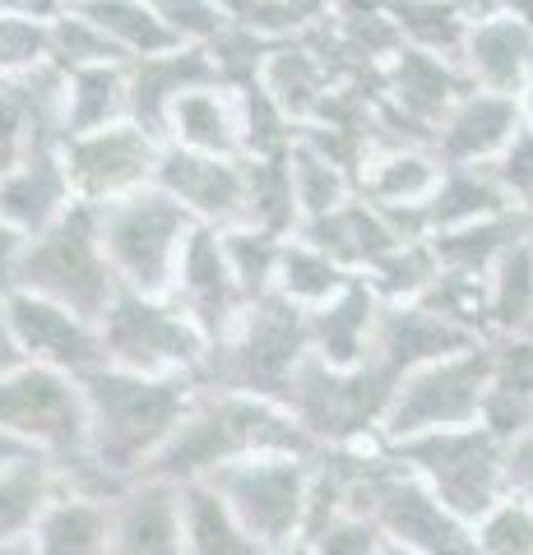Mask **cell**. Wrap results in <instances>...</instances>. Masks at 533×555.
<instances>
[{
	"label": "cell",
	"instance_id": "obj_38",
	"mask_svg": "<svg viewBox=\"0 0 533 555\" xmlns=\"http://www.w3.org/2000/svg\"><path fill=\"white\" fill-rule=\"evenodd\" d=\"M292 185H297L302 222L334 214V208H343L357 195V177H353V171L343 167L339 158H330L325 149L306 144V139L292 144Z\"/></svg>",
	"mask_w": 533,
	"mask_h": 555
},
{
	"label": "cell",
	"instance_id": "obj_26",
	"mask_svg": "<svg viewBox=\"0 0 533 555\" xmlns=\"http://www.w3.org/2000/svg\"><path fill=\"white\" fill-rule=\"evenodd\" d=\"M112 500L116 495H89V491H65L61 486L28 537L33 555H107Z\"/></svg>",
	"mask_w": 533,
	"mask_h": 555
},
{
	"label": "cell",
	"instance_id": "obj_30",
	"mask_svg": "<svg viewBox=\"0 0 533 555\" xmlns=\"http://www.w3.org/2000/svg\"><path fill=\"white\" fill-rule=\"evenodd\" d=\"M126 65H93V69L65 75V126H61L65 139L130 120V75H126Z\"/></svg>",
	"mask_w": 533,
	"mask_h": 555
},
{
	"label": "cell",
	"instance_id": "obj_16",
	"mask_svg": "<svg viewBox=\"0 0 533 555\" xmlns=\"http://www.w3.org/2000/svg\"><path fill=\"white\" fill-rule=\"evenodd\" d=\"M167 297L210 334V343H223L232 334V324L246 315L251 301H246V292L228 264L223 232L195 228V236L186 241V250H181V264H177V278H172Z\"/></svg>",
	"mask_w": 533,
	"mask_h": 555
},
{
	"label": "cell",
	"instance_id": "obj_14",
	"mask_svg": "<svg viewBox=\"0 0 533 555\" xmlns=\"http://www.w3.org/2000/svg\"><path fill=\"white\" fill-rule=\"evenodd\" d=\"M0 315H5V328L14 338L20 361L79 375V379L89 371H98V366H107V361H102L98 320L79 315V310H71V306L33 297V292L14 287V292H5V301H0Z\"/></svg>",
	"mask_w": 533,
	"mask_h": 555
},
{
	"label": "cell",
	"instance_id": "obj_32",
	"mask_svg": "<svg viewBox=\"0 0 533 555\" xmlns=\"http://www.w3.org/2000/svg\"><path fill=\"white\" fill-rule=\"evenodd\" d=\"M56 491H61V473L42 454L10 463L0 473V542H28Z\"/></svg>",
	"mask_w": 533,
	"mask_h": 555
},
{
	"label": "cell",
	"instance_id": "obj_10",
	"mask_svg": "<svg viewBox=\"0 0 533 555\" xmlns=\"http://www.w3.org/2000/svg\"><path fill=\"white\" fill-rule=\"evenodd\" d=\"M390 449L408 473H418L469 524H478L496 500L510 495V444L502 436H492L483 422L413 436Z\"/></svg>",
	"mask_w": 533,
	"mask_h": 555
},
{
	"label": "cell",
	"instance_id": "obj_43",
	"mask_svg": "<svg viewBox=\"0 0 533 555\" xmlns=\"http://www.w3.org/2000/svg\"><path fill=\"white\" fill-rule=\"evenodd\" d=\"M51 65V20L33 14H0V75L20 83Z\"/></svg>",
	"mask_w": 533,
	"mask_h": 555
},
{
	"label": "cell",
	"instance_id": "obj_37",
	"mask_svg": "<svg viewBox=\"0 0 533 555\" xmlns=\"http://www.w3.org/2000/svg\"><path fill=\"white\" fill-rule=\"evenodd\" d=\"M390 20L399 28V42L427 56L459 61L464 38H469V20L459 14L455 0H390Z\"/></svg>",
	"mask_w": 533,
	"mask_h": 555
},
{
	"label": "cell",
	"instance_id": "obj_60",
	"mask_svg": "<svg viewBox=\"0 0 533 555\" xmlns=\"http://www.w3.org/2000/svg\"><path fill=\"white\" fill-rule=\"evenodd\" d=\"M0 301H5V297H0Z\"/></svg>",
	"mask_w": 533,
	"mask_h": 555
},
{
	"label": "cell",
	"instance_id": "obj_47",
	"mask_svg": "<svg viewBox=\"0 0 533 555\" xmlns=\"http://www.w3.org/2000/svg\"><path fill=\"white\" fill-rule=\"evenodd\" d=\"M492 177H496L502 195L520 208V214H533V130L529 126L515 134L502 158L492 163Z\"/></svg>",
	"mask_w": 533,
	"mask_h": 555
},
{
	"label": "cell",
	"instance_id": "obj_23",
	"mask_svg": "<svg viewBox=\"0 0 533 555\" xmlns=\"http://www.w3.org/2000/svg\"><path fill=\"white\" fill-rule=\"evenodd\" d=\"M381 315H385L381 292L357 273L339 297H330L316 310H306V324H312V352L320 361H330V366H367Z\"/></svg>",
	"mask_w": 533,
	"mask_h": 555
},
{
	"label": "cell",
	"instance_id": "obj_55",
	"mask_svg": "<svg viewBox=\"0 0 533 555\" xmlns=\"http://www.w3.org/2000/svg\"><path fill=\"white\" fill-rule=\"evenodd\" d=\"M274 555H306V542H297V546H283V551H274Z\"/></svg>",
	"mask_w": 533,
	"mask_h": 555
},
{
	"label": "cell",
	"instance_id": "obj_24",
	"mask_svg": "<svg viewBox=\"0 0 533 555\" xmlns=\"http://www.w3.org/2000/svg\"><path fill=\"white\" fill-rule=\"evenodd\" d=\"M297 236H306L325 255H334L348 273H367L371 264H381L399 241H408V236L394 232V222L363 195H353L343 208H334V214L302 222Z\"/></svg>",
	"mask_w": 533,
	"mask_h": 555
},
{
	"label": "cell",
	"instance_id": "obj_15",
	"mask_svg": "<svg viewBox=\"0 0 533 555\" xmlns=\"http://www.w3.org/2000/svg\"><path fill=\"white\" fill-rule=\"evenodd\" d=\"M153 185L167 190L200 228L232 232L246 228V158H218L181 144H163Z\"/></svg>",
	"mask_w": 533,
	"mask_h": 555
},
{
	"label": "cell",
	"instance_id": "obj_33",
	"mask_svg": "<svg viewBox=\"0 0 533 555\" xmlns=\"http://www.w3.org/2000/svg\"><path fill=\"white\" fill-rule=\"evenodd\" d=\"M353 278L357 273H348L334 255H325L306 236H288L283 259H279V278H274V297H283V301L302 306V310H316L330 297H339Z\"/></svg>",
	"mask_w": 533,
	"mask_h": 555
},
{
	"label": "cell",
	"instance_id": "obj_3",
	"mask_svg": "<svg viewBox=\"0 0 533 555\" xmlns=\"http://www.w3.org/2000/svg\"><path fill=\"white\" fill-rule=\"evenodd\" d=\"M0 426L33 454H42L61 473L65 491H89V495H122L102 467L93 463L89 449V398H84V379L33 366L20 361L0 375Z\"/></svg>",
	"mask_w": 533,
	"mask_h": 555
},
{
	"label": "cell",
	"instance_id": "obj_29",
	"mask_svg": "<svg viewBox=\"0 0 533 555\" xmlns=\"http://www.w3.org/2000/svg\"><path fill=\"white\" fill-rule=\"evenodd\" d=\"M181 524L191 555H274L210 481L181 486Z\"/></svg>",
	"mask_w": 533,
	"mask_h": 555
},
{
	"label": "cell",
	"instance_id": "obj_5",
	"mask_svg": "<svg viewBox=\"0 0 533 555\" xmlns=\"http://www.w3.org/2000/svg\"><path fill=\"white\" fill-rule=\"evenodd\" d=\"M306 361H312L306 310L283 297H265L246 306V315L232 324L228 338L214 343L210 366H204V389H242L283 403Z\"/></svg>",
	"mask_w": 533,
	"mask_h": 555
},
{
	"label": "cell",
	"instance_id": "obj_41",
	"mask_svg": "<svg viewBox=\"0 0 533 555\" xmlns=\"http://www.w3.org/2000/svg\"><path fill=\"white\" fill-rule=\"evenodd\" d=\"M283 246H288V236H274V232H261V228L223 232V250H228V264H232L237 283H242L251 306L274 297V278H279Z\"/></svg>",
	"mask_w": 533,
	"mask_h": 555
},
{
	"label": "cell",
	"instance_id": "obj_45",
	"mask_svg": "<svg viewBox=\"0 0 533 555\" xmlns=\"http://www.w3.org/2000/svg\"><path fill=\"white\" fill-rule=\"evenodd\" d=\"M478 555H533V505L506 495L473 524Z\"/></svg>",
	"mask_w": 533,
	"mask_h": 555
},
{
	"label": "cell",
	"instance_id": "obj_8",
	"mask_svg": "<svg viewBox=\"0 0 533 555\" xmlns=\"http://www.w3.org/2000/svg\"><path fill=\"white\" fill-rule=\"evenodd\" d=\"M394 398V379L371 366H330L312 352L297 371L283 408L297 416V426L312 436L316 449H363L385 444L381 426Z\"/></svg>",
	"mask_w": 533,
	"mask_h": 555
},
{
	"label": "cell",
	"instance_id": "obj_49",
	"mask_svg": "<svg viewBox=\"0 0 533 555\" xmlns=\"http://www.w3.org/2000/svg\"><path fill=\"white\" fill-rule=\"evenodd\" d=\"M510 495L533 505V430L510 444Z\"/></svg>",
	"mask_w": 533,
	"mask_h": 555
},
{
	"label": "cell",
	"instance_id": "obj_52",
	"mask_svg": "<svg viewBox=\"0 0 533 555\" xmlns=\"http://www.w3.org/2000/svg\"><path fill=\"white\" fill-rule=\"evenodd\" d=\"M10 366H20V352H14V338L5 328V315H0V375H5Z\"/></svg>",
	"mask_w": 533,
	"mask_h": 555
},
{
	"label": "cell",
	"instance_id": "obj_6",
	"mask_svg": "<svg viewBox=\"0 0 533 555\" xmlns=\"http://www.w3.org/2000/svg\"><path fill=\"white\" fill-rule=\"evenodd\" d=\"M195 228L200 222L158 185L98 208L102 250H107L116 278H122V292H144V297H167L172 292L181 250L195 236Z\"/></svg>",
	"mask_w": 533,
	"mask_h": 555
},
{
	"label": "cell",
	"instance_id": "obj_57",
	"mask_svg": "<svg viewBox=\"0 0 533 555\" xmlns=\"http://www.w3.org/2000/svg\"><path fill=\"white\" fill-rule=\"evenodd\" d=\"M5 89H10V79H5V75H0V93H5Z\"/></svg>",
	"mask_w": 533,
	"mask_h": 555
},
{
	"label": "cell",
	"instance_id": "obj_50",
	"mask_svg": "<svg viewBox=\"0 0 533 555\" xmlns=\"http://www.w3.org/2000/svg\"><path fill=\"white\" fill-rule=\"evenodd\" d=\"M65 0H0V14H33V20H56Z\"/></svg>",
	"mask_w": 533,
	"mask_h": 555
},
{
	"label": "cell",
	"instance_id": "obj_36",
	"mask_svg": "<svg viewBox=\"0 0 533 555\" xmlns=\"http://www.w3.org/2000/svg\"><path fill=\"white\" fill-rule=\"evenodd\" d=\"M79 14L107 33L112 47L122 51L126 61H140V56H158V51H172L181 47L177 33H172L158 14H153L149 0H79L75 5Z\"/></svg>",
	"mask_w": 533,
	"mask_h": 555
},
{
	"label": "cell",
	"instance_id": "obj_21",
	"mask_svg": "<svg viewBox=\"0 0 533 555\" xmlns=\"http://www.w3.org/2000/svg\"><path fill=\"white\" fill-rule=\"evenodd\" d=\"M107 555H191L181 524V486L140 477L112 500Z\"/></svg>",
	"mask_w": 533,
	"mask_h": 555
},
{
	"label": "cell",
	"instance_id": "obj_35",
	"mask_svg": "<svg viewBox=\"0 0 533 555\" xmlns=\"http://www.w3.org/2000/svg\"><path fill=\"white\" fill-rule=\"evenodd\" d=\"M533 324V236L487 273V338H524Z\"/></svg>",
	"mask_w": 533,
	"mask_h": 555
},
{
	"label": "cell",
	"instance_id": "obj_39",
	"mask_svg": "<svg viewBox=\"0 0 533 555\" xmlns=\"http://www.w3.org/2000/svg\"><path fill=\"white\" fill-rule=\"evenodd\" d=\"M237 107H242V158H283V153H292L302 126L279 107V98L261 79L237 89Z\"/></svg>",
	"mask_w": 533,
	"mask_h": 555
},
{
	"label": "cell",
	"instance_id": "obj_40",
	"mask_svg": "<svg viewBox=\"0 0 533 555\" xmlns=\"http://www.w3.org/2000/svg\"><path fill=\"white\" fill-rule=\"evenodd\" d=\"M363 278L381 292V301H422L441 278V259L432 250V236L399 241V246H394L381 264H371Z\"/></svg>",
	"mask_w": 533,
	"mask_h": 555
},
{
	"label": "cell",
	"instance_id": "obj_34",
	"mask_svg": "<svg viewBox=\"0 0 533 555\" xmlns=\"http://www.w3.org/2000/svg\"><path fill=\"white\" fill-rule=\"evenodd\" d=\"M246 228L297 236L302 208L297 185H292V153H283V158H246Z\"/></svg>",
	"mask_w": 533,
	"mask_h": 555
},
{
	"label": "cell",
	"instance_id": "obj_28",
	"mask_svg": "<svg viewBox=\"0 0 533 555\" xmlns=\"http://www.w3.org/2000/svg\"><path fill=\"white\" fill-rule=\"evenodd\" d=\"M529 214L520 208H506V214H492V218H478V222H464V228L450 232H436L432 236V250L441 259V273H459V278H487L502 259L529 241Z\"/></svg>",
	"mask_w": 533,
	"mask_h": 555
},
{
	"label": "cell",
	"instance_id": "obj_59",
	"mask_svg": "<svg viewBox=\"0 0 533 555\" xmlns=\"http://www.w3.org/2000/svg\"><path fill=\"white\" fill-rule=\"evenodd\" d=\"M65 5H79V0H65Z\"/></svg>",
	"mask_w": 533,
	"mask_h": 555
},
{
	"label": "cell",
	"instance_id": "obj_19",
	"mask_svg": "<svg viewBox=\"0 0 533 555\" xmlns=\"http://www.w3.org/2000/svg\"><path fill=\"white\" fill-rule=\"evenodd\" d=\"M79 204L71 167H65L61 139H42L33 153L0 181V218H10L24 236H42L47 228L71 214Z\"/></svg>",
	"mask_w": 533,
	"mask_h": 555
},
{
	"label": "cell",
	"instance_id": "obj_27",
	"mask_svg": "<svg viewBox=\"0 0 533 555\" xmlns=\"http://www.w3.org/2000/svg\"><path fill=\"white\" fill-rule=\"evenodd\" d=\"M167 144L218 153V158H242V107H237V89H228V83L191 89L167 116Z\"/></svg>",
	"mask_w": 533,
	"mask_h": 555
},
{
	"label": "cell",
	"instance_id": "obj_53",
	"mask_svg": "<svg viewBox=\"0 0 533 555\" xmlns=\"http://www.w3.org/2000/svg\"><path fill=\"white\" fill-rule=\"evenodd\" d=\"M520 112H524V126L533 130V83H529V89L520 93Z\"/></svg>",
	"mask_w": 533,
	"mask_h": 555
},
{
	"label": "cell",
	"instance_id": "obj_13",
	"mask_svg": "<svg viewBox=\"0 0 533 555\" xmlns=\"http://www.w3.org/2000/svg\"><path fill=\"white\" fill-rule=\"evenodd\" d=\"M163 144L167 139L149 134L144 126H135V120L61 139V153H65V167H71L79 204L102 208L112 199L135 195V190H149L153 177H158Z\"/></svg>",
	"mask_w": 533,
	"mask_h": 555
},
{
	"label": "cell",
	"instance_id": "obj_9",
	"mask_svg": "<svg viewBox=\"0 0 533 555\" xmlns=\"http://www.w3.org/2000/svg\"><path fill=\"white\" fill-rule=\"evenodd\" d=\"M102 361L140 375H195L204 385L214 343L172 297L122 292L98 320Z\"/></svg>",
	"mask_w": 533,
	"mask_h": 555
},
{
	"label": "cell",
	"instance_id": "obj_42",
	"mask_svg": "<svg viewBox=\"0 0 533 555\" xmlns=\"http://www.w3.org/2000/svg\"><path fill=\"white\" fill-rule=\"evenodd\" d=\"M51 65H61L65 75H75V69H93V65H126V56L112 47V38L89 20V14L65 5L56 20H51Z\"/></svg>",
	"mask_w": 533,
	"mask_h": 555
},
{
	"label": "cell",
	"instance_id": "obj_44",
	"mask_svg": "<svg viewBox=\"0 0 533 555\" xmlns=\"http://www.w3.org/2000/svg\"><path fill=\"white\" fill-rule=\"evenodd\" d=\"M306 555H385V537L357 509L325 514L320 524L306 528Z\"/></svg>",
	"mask_w": 533,
	"mask_h": 555
},
{
	"label": "cell",
	"instance_id": "obj_31",
	"mask_svg": "<svg viewBox=\"0 0 533 555\" xmlns=\"http://www.w3.org/2000/svg\"><path fill=\"white\" fill-rule=\"evenodd\" d=\"M506 208H515V204L502 195L492 167H445L441 185L432 190V199L422 204V218H427V232L436 236V232L464 228V222L506 214Z\"/></svg>",
	"mask_w": 533,
	"mask_h": 555
},
{
	"label": "cell",
	"instance_id": "obj_22",
	"mask_svg": "<svg viewBox=\"0 0 533 555\" xmlns=\"http://www.w3.org/2000/svg\"><path fill=\"white\" fill-rule=\"evenodd\" d=\"M126 75H130V120L158 139H167V116L186 93L204 89V83H223L210 51L195 42H181L172 51H158V56L130 61Z\"/></svg>",
	"mask_w": 533,
	"mask_h": 555
},
{
	"label": "cell",
	"instance_id": "obj_12",
	"mask_svg": "<svg viewBox=\"0 0 533 555\" xmlns=\"http://www.w3.org/2000/svg\"><path fill=\"white\" fill-rule=\"evenodd\" d=\"M312 481H316V454H261L210 477L214 491L228 500L237 518L269 551L297 546L306 537V524H312Z\"/></svg>",
	"mask_w": 533,
	"mask_h": 555
},
{
	"label": "cell",
	"instance_id": "obj_51",
	"mask_svg": "<svg viewBox=\"0 0 533 555\" xmlns=\"http://www.w3.org/2000/svg\"><path fill=\"white\" fill-rule=\"evenodd\" d=\"M28 454H33V449H24L20 440H14V436H10V430H5V426H0V473H5V467H10V463H20V459H28Z\"/></svg>",
	"mask_w": 533,
	"mask_h": 555
},
{
	"label": "cell",
	"instance_id": "obj_48",
	"mask_svg": "<svg viewBox=\"0 0 533 555\" xmlns=\"http://www.w3.org/2000/svg\"><path fill=\"white\" fill-rule=\"evenodd\" d=\"M28 241H33V236H24L10 218H0V297H5V292H14V283H20V264H24Z\"/></svg>",
	"mask_w": 533,
	"mask_h": 555
},
{
	"label": "cell",
	"instance_id": "obj_58",
	"mask_svg": "<svg viewBox=\"0 0 533 555\" xmlns=\"http://www.w3.org/2000/svg\"><path fill=\"white\" fill-rule=\"evenodd\" d=\"M529 232H533V214H529Z\"/></svg>",
	"mask_w": 533,
	"mask_h": 555
},
{
	"label": "cell",
	"instance_id": "obj_4",
	"mask_svg": "<svg viewBox=\"0 0 533 555\" xmlns=\"http://www.w3.org/2000/svg\"><path fill=\"white\" fill-rule=\"evenodd\" d=\"M348 509L367 514L390 546H404L413 555H478L473 524L459 518L418 473H408L390 444L363 449Z\"/></svg>",
	"mask_w": 533,
	"mask_h": 555
},
{
	"label": "cell",
	"instance_id": "obj_11",
	"mask_svg": "<svg viewBox=\"0 0 533 555\" xmlns=\"http://www.w3.org/2000/svg\"><path fill=\"white\" fill-rule=\"evenodd\" d=\"M496 375V347L473 343L464 352H450L432 361V366H418L413 375H404L394 385L390 412L381 436L385 444H404L413 436H432V430H455V426H478L483 422V403Z\"/></svg>",
	"mask_w": 533,
	"mask_h": 555
},
{
	"label": "cell",
	"instance_id": "obj_46",
	"mask_svg": "<svg viewBox=\"0 0 533 555\" xmlns=\"http://www.w3.org/2000/svg\"><path fill=\"white\" fill-rule=\"evenodd\" d=\"M33 144H42V134L33 130V116L24 107V98L14 93V83H10V89L0 93V181L28 158Z\"/></svg>",
	"mask_w": 533,
	"mask_h": 555
},
{
	"label": "cell",
	"instance_id": "obj_7",
	"mask_svg": "<svg viewBox=\"0 0 533 555\" xmlns=\"http://www.w3.org/2000/svg\"><path fill=\"white\" fill-rule=\"evenodd\" d=\"M14 287L33 292V297H47V301H61L89 320L107 315V306L122 297V278H116L107 250H102L98 208L75 204L56 228L33 236Z\"/></svg>",
	"mask_w": 533,
	"mask_h": 555
},
{
	"label": "cell",
	"instance_id": "obj_54",
	"mask_svg": "<svg viewBox=\"0 0 533 555\" xmlns=\"http://www.w3.org/2000/svg\"><path fill=\"white\" fill-rule=\"evenodd\" d=\"M0 555H33L28 542H0Z\"/></svg>",
	"mask_w": 533,
	"mask_h": 555
},
{
	"label": "cell",
	"instance_id": "obj_2",
	"mask_svg": "<svg viewBox=\"0 0 533 555\" xmlns=\"http://www.w3.org/2000/svg\"><path fill=\"white\" fill-rule=\"evenodd\" d=\"M261 454H320V449L297 426V416L274 398H255L242 389H204L144 477L195 486L218 477L223 467Z\"/></svg>",
	"mask_w": 533,
	"mask_h": 555
},
{
	"label": "cell",
	"instance_id": "obj_1",
	"mask_svg": "<svg viewBox=\"0 0 533 555\" xmlns=\"http://www.w3.org/2000/svg\"><path fill=\"white\" fill-rule=\"evenodd\" d=\"M204 385L195 375H140L98 366L84 375L89 398V449L93 463L116 486L140 481L195 408Z\"/></svg>",
	"mask_w": 533,
	"mask_h": 555
},
{
	"label": "cell",
	"instance_id": "obj_25",
	"mask_svg": "<svg viewBox=\"0 0 533 555\" xmlns=\"http://www.w3.org/2000/svg\"><path fill=\"white\" fill-rule=\"evenodd\" d=\"M445 163L432 144H376L357 171V195L376 208H422L441 185Z\"/></svg>",
	"mask_w": 533,
	"mask_h": 555
},
{
	"label": "cell",
	"instance_id": "obj_56",
	"mask_svg": "<svg viewBox=\"0 0 533 555\" xmlns=\"http://www.w3.org/2000/svg\"><path fill=\"white\" fill-rule=\"evenodd\" d=\"M385 555H413V551H404V546H390V542H385Z\"/></svg>",
	"mask_w": 533,
	"mask_h": 555
},
{
	"label": "cell",
	"instance_id": "obj_18",
	"mask_svg": "<svg viewBox=\"0 0 533 555\" xmlns=\"http://www.w3.org/2000/svg\"><path fill=\"white\" fill-rule=\"evenodd\" d=\"M520 130H524L520 98L469 89L436 126L432 153L445 167H492Z\"/></svg>",
	"mask_w": 533,
	"mask_h": 555
},
{
	"label": "cell",
	"instance_id": "obj_17",
	"mask_svg": "<svg viewBox=\"0 0 533 555\" xmlns=\"http://www.w3.org/2000/svg\"><path fill=\"white\" fill-rule=\"evenodd\" d=\"M473 343H487L459 328L455 320H445L436 306L427 301H385L381 328H376V347H371V366L385 379L399 385L404 375H413L418 366H432V361L464 352Z\"/></svg>",
	"mask_w": 533,
	"mask_h": 555
},
{
	"label": "cell",
	"instance_id": "obj_20",
	"mask_svg": "<svg viewBox=\"0 0 533 555\" xmlns=\"http://www.w3.org/2000/svg\"><path fill=\"white\" fill-rule=\"evenodd\" d=\"M459 69L473 89L520 98L533 83V24L515 10H496L478 20L464 38Z\"/></svg>",
	"mask_w": 533,
	"mask_h": 555
}]
</instances>
